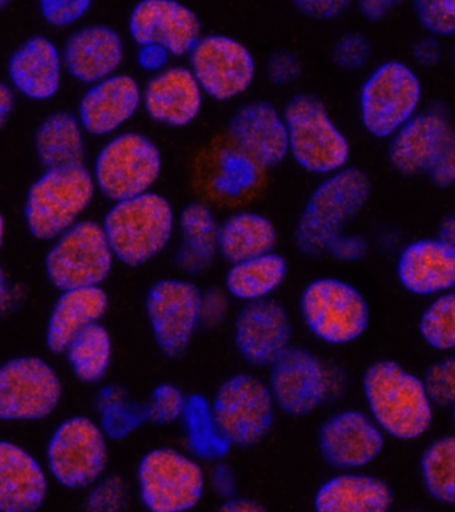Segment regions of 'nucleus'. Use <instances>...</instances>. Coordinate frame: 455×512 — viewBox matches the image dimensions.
Masks as SVG:
<instances>
[{
	"label": "nucleus",
	"instance_id": "1",
	"mask_svg": "<svg viewBox=\"0 0 455 512\" xmlns=\"http://www.w3.org/2000/svg\"><path fill=\"white\" fill-rule=\"evenodd\" d=\"M370 196L372 180L360 168L348 165L324 176L297 220L293 231L296 248L308 257L325 255L330 243L364 211Z\"/></svg>",
	"mask_w": 455,
	"mask_h": 512
},
{
	"label": "nucleus",
	"instance_id": "2",
	"mask_svg": "<svg viewBox=\"0 0 455 512\" xmlns=\"http://www.w3.org/2000/svg\"><path fill=\"white\" fill-rule=\"evenodd\" d=\"M171 201L151 191L115 201L103 217L102 227L116 261L140 268L155 260L171 244L176 232Z\"/></svg>",
	"mask_w": 455,
	"mask_h": 512
},
{
	"label": "nucleus",
	"instance_id": "3",
	"mask_svg": "<svg viewBox=\"0 0 455 512\" xmlns=\"http://www.w3.org/2000/svg\"><path fill=\"white\" fill-rule=\"evenodd\" d=\"M362 389L373 421L385 433L412 441L428 431L433 403L424 381L397 362L377 361L365 370Z\"/></svg>",
	"mask_w": 455,
	"mask_h": 512
},
{
	"label": "nucleus",
	"instance_id": "4",
	"mask_svg": "<svg viewBox=\"0 0 455 512\" xmlns=\"http://www.w3.org/2000/svg\"><path fill=\"white\" fill-rule=\"evenodd\" d=\"M390 167L406 177L426 176L437 188L455 185V127L444 107L418 112L389 139Z\"/></svg>",
	"mask_w": 455,
	"mask_h": 512
},
{
	"label": "nucleus",
	"instance_id": "5",
	"mask_svg": "<svg viewBox=\"0 0 455 512\" xmlns=\"http://www.w3.org/2000/svg\"><path fill=\"white\" fill-rule=\"evenodd\" d=\"M96 193L94 176L86 164L44 169L24 201L28 232L42 241L58 239L82 220Z\"/></svg>",
	"mask_w": 455,
	"mask_h": 512
},
{
	"label": "nucleus",
	"instance_id": "6",
	"mask_svg": "<svg viewBox=\"0 0 455 512\" xmlns=\"http://www.w3.org/2000/svg\"><path fill=\"white\" fill-rule=\"evenodd\" d=\"M288 129L289 157L316 176L348 167L352 147L334 122L324 100L312 94L292 96L283 108Z\"/></svg>",
	"mask_w": 455,
	"mask_h": 512
},
{
	"label": "nucleus",
	"instance_id": "7",
	"mask_svg": "<svg viewBox=\"0 0 455 512\" xmlns=\"http://www.w3.org/2000/svg\"><path fill=\"white\" fill-rule=\"evenodd\" d=\"M268 369L273 401L288 417H308L345 391L344 372L301 346H289Z\"/></svg>",
	"mask_w": 455,
	"mask_h": 512
},
{
	"label": "nucleus",
	"instance_id": "8",
	"mask_svg": "<svg viewBox=\"0 0 455 512\" xmlns=\"http://www.w3.org/2000/svg\"><path fill=\"white\" fill-rule=\"evenodd\" d=\"M163 153L146 133L120 131L96 153L92 176L96 191L111 203L153 191L163 173Z\"/></svg>",
	"mask_w": 455,
	"mask_h": 512
},
{
	"label": "nucleus",
	"instance_id": "9",
	"mask_svg": "<svg viewBox=\"0 0 455 512\" xmlns=\"http://www.w3.org/2000/svg\"><path fill=\"white\" fill-rule=\"evenodd\" d=\"M422 83L406 63L389 60L374 68L358 95L362 127L374 139H390L420 112Z\"/></svg>",
	"mask_w": 455,
	"mask_h": 512
},
{
	"label": "nucleus",
	"instance_id": "10",
	"mask_svg": "<svg viewBox=\"0 0 455 512\" xmlns=\"http://www.w3.org/2000/svg\"><path fill=\"white\" fill-rule=\"evenodd\" d=\"M136 485L144 509L183 512L199 506L207 487V474L191 454L173 447H156L140 459Z\"/></svg>",
	"mask_w": 455,
	"mask_h": 512
},
{
	"label": "nucleus",
	"instance_id": "11",
	"mask_svg": "<svg viewBox=\"0 0 455 512\" xmlns=\"http://www.w3.org/2000/svg\"><path fill=\"white\" fill-rule=\"evenodd\" d=\"M301 320L322 344L340 346L358 340L369 325V306L360 290L340 278L310 281L299 298Z\"/></svg>",
	"mask_w": 455,
	"mask_h": 512
},
{
	"label": "nucleus",
	"instance_id": "12",
	"mask_svg": "<svg viewBox=\"0 0 455 512\" xmlns=\"http://www.w3.org/2000/svg\"><path fill=\"white\" fill-rule=\"evenodd\" d=\"M213 415L225 439L237 449H251L271 434L276 403L267 381L255 374H232L212 398Z\"/></svg>",
	"mask_w": 455,
	"mask_h": 512
},
{
	"label": "nucleus",
	"instance_id": "13",
	"mask_svg": "<svg viewBox=\"0 0 455 512\" xmlns=\"http://www.w3.org/2000/svg\"><path fill=\"white\" fill-rule=\"evenodd\" d=\"M115 261L102 223L82 219L54 240L44 264L48 280L63 292L102 285Z\"/></svg>",
	"mask_w": 455,
	"mask_h": 512
},
{
	"label": "nucleus",
	"instance_id": "14",
	"mask_svg": "<svg viewBox=\"0 0 455 512\" xmlns=\"http://www.w3.org/2000/svg\"><path fill=\"white\" fill-rule=\"evenodd\" d=\"M48 470L60 486L84 490L106 474L108 438L94 419L75 415L60 423L47 446Z\"/></svg>",
	"mask_w": 455,
	"mask_h": 512
},
{
	"label": "nucleus",
	"instance_id": "15",
	"mask_svg": "<svg viewBox=\"0 0 455 512\" xmlns=\"http://www.w3.org/2000/svg\"><path fill=\"white\" fill-rule=\"evenodd\" d=\"M188 67L208 99L229 103L251 90L257 75L255 55L239 39L225 34L201 36Z\"/></svg>",
	"mask_w": 455,
	"mask_h": 512
},
{
	"label": "nucleus",
	"instance_id": "16",
	"mask_svg": "<svg viewBox=\"0 0 455 512\" xmlns=\"http://www.w3.org/2000/svg\"><path fill=\"white\" fill-rule=\"evenodd\" d=\"M201 290L185 278H163L148 289L146 314L163 356L177 360L188 352L200 329Z\"/></svg>",
	"mask_w": 455,
	"mask_h": 512
},
{
	"label": "nucleus",
	"instance_id": "17",
	"mask_svg": "<svg viewBox=\"0 0 455 512\" xmlns=\"http://www.w3.org/2000/svg\"><path fill=\"white\" fill-rule=\"evenodd\" d=\"M62 381L39 357H19L0 365V421H40L58 409Z\"/></svg>",
	"mask_w": 455,
	"mask_h": 512
},
{
	"label": "nucleus",
	"instance_id": "18",
	"mask_svg": "<svg viewBox=\"0 0 455 512\" xmlns=\"http://www.w3.org/2000/svg\"><path fill=\"white\" fill-rule=\"evenodd\" d=\"M293 322L273 298L245 302L233 318V345L252 368H269L291 346Z\"/></svg>",
	"mask_w": 455,
	"mask_h": 512
},
{
	"label": "nucleus",
	"instance_id": "19",
	"mask_svg": "<svg viewBox=\"0 0 455 512\" xmlns=\"http://www.w3.org/2000/svg\"><path fill=\"white\" fill-rule=\"evenodd\" d=\"M128 34L136 46H159L172 58L188 56L203 36V24L179 0H139L128 18Z\"/></svg>",
	"mask_w": 455,
	"mask_h": 512
},
{
	"label": "nucleus",
	"instance_id": "20",
	"mask_svg": "<svg viewBox=\"0 0 455 512\" xmlns=\"http://www.w3.org/2000/svg\"><path fill=\"white\" fill-rule=\"evenodd\" d=\"M228 135L237 151L260 169L279 167L289 157L283 110L268 100L241 104L229 119Z\"/></svg>",
	"mask_w": 455,
	"mask_h": 512
},
{
	"label": "nucleus",
	"instance_id": "21",
	"mask_svg": "<svg viewBox=\"0 0 455 512\" xmlns=\"http://www.w3.org/2000/svg\"><path fill=\"white\" fill-rule=\"evenodd\" d=\"M318 451L326 465L340 471L361 469L384 449L382 430L360 410H341L321 423Z\"/></svg>",
	"mask_w": 455,
	"mask_h": 512
},
{
	"label": "nucleus",
	"instance_id": "22",
	"mask_svg": "<svg viewBox=\"0 0 455 512\" xmlns=\"http://www.w3.org/2000/svg\"><path fill=\"white\" fill-rule=\"evenodd\" d=\"M143 86L127 72L91 84L79 100L78 115L87 135L111 137L142 111Z\"/></svg>",
	"mask_w": 455,
	"mask_h": 512
},
{
	"label": "nucleus",
	"instance_id": "23",
	"mask_svg": "<svg viewBox=\"0 0 455 512\" xmlns=\"http://www.w3.org/2000/svg\"><path fill=\"white\" fill-rule=\"evenodd\" d=\"M205 98L189 67L171 63L144 83L142 110L152 123L181 129L199 119Z\"/></svg>",
	"mask_w": 455,
	"mask_h": 512
},
{
	"label": "nucleus",
	"instance_id": "24",
	"mask_svg": "<svg viewBox=\"0 0 455 512\" xmlns=\"http://www.w3.org/2000/svg\"><path fill=\"white\" fill-rule=\"evenodd\" d=\"M126 55L122 34L103 23L78 28L68 36L62 48L64 71L87 87L118 74Z\"/></svg>",
	"mask_w": 455,
	"mask_h": 512
},
{
	"label": "nucleus",
	"instance_id": "25",
	"mask_svg": "<svg viewBox=\"0 0 455 512\" xmlns=\"http://www.w3.org/2000/svg\"><path fill=\"white\" fill-rule=\"evenodd\" d=\"M62 50L44 35L20 43L7 62L8 84L15 94L32 102L55 98L63 82Z\"/></svg>",
	"mask_w": 455,
	"mask_h": 512
},
{
	"label": "nucleus",
	"instance_id": "26",
	"mask_svg": "<svg viewBox=\"0 0 455 512\" xmlns=\"http://www.w3.org/2000/svg\"><path fill=\"white\" fill-rule=\"evenodd\" d=\"M47 489L46 473L34 455L16 443L0 441V511L39 510Z\"/></svg>",
	"mask_w": 455,
	"mask_h": 512
},
{
	"label": "nucleus",
	"instance_id": "27",
	"mask_svg": "<svg viewBox=\"0 0 455 512\" xmlns=\"http://www.w3.org/2000/svg\"><path fill=\"white\" fill-rule=\"evenodd\" d=\"M397 274L418 296L448 292L455 286V252L438 239L414 241L398 258Z\"/></svg>",
	"mask_w": 455,
	"mask_h": 512
},
{
	"label": "nucleus",
	"instance_id": "28",
	"mask_svg": "<svg viewBox=\"0 0 455 512\" xmlns=\"http://www.w3.org/2000/svg\"><path fill=\"white\" fill-rule=\"evenodd\" d=\"M219 227L215 212L201 201H192L176 217L179 244L173 262L188 276L207 272L219 256Z\"/></svg>",
	"mask_w": 455,
	"mask_h": 512
},
{
	"label": "nucleus",
	"instance_id": "29",
	"mask_svg": "<svg viewBox=\"0 0 455 512\" xmlns=\"http://www.w3.org/2000/svg\"><path fill=\"white\" fill-rule=\"evenodd\" d=\"M110 309V298L100 286L63 290L48 318L47 348L63 354L80 332L100 322Z\"/></svg>",
	"mask_w": 455,
	"mask_h": 512
},
{
	"label": "nucleus",
	"instance_id": "30",
	"mask_svg": "<svg viewBox=\"0 0 455 512\" xmlns=\"http://www.w3.org/2000/svg\"><path fill=\"white\" fill-rule=\"evenodd\" d=\"M392 506V490L382 479L348 471L322 483L313 497L317 512H386Z\"/></svg>",
	"mask_w": 455,
	"mask_h": 512
},
{
	"label": "nucleus",
	"instance_id": "31",
	"mask_svg": "<svg viewBox=\"0 0 455 512\" xmlns=\"http://www.w3.org/2000/svg\"><path fill=\"white\" fill-rule=\"evenodd\" d=\"M86 136L74 112H52L40 122L35 131L34 145L39 163L44 169L84 164Z\"/></svg>",
	"mask_w": 455,
	"mask_h": 512
},
{
	"label": "nucleus",
	"instance_id": "32",
	"mask_svg": "<svg viewBox=\"0 0 455 512\" xmlns=\"http://www.w3.org/2000/svg\"><path fill=\"white\" fill-rule=\"evenodd\" d=\"M279 233L263 213L240 211L220 221L219 256L229 264L265 255L276 249Z\"/></svg>",
	"mask_w": 455,
	"mask_h": 512
},
{
	"label": "nucleus",
	"instance_id": "33",
	"mask_svg": "<svg viewBox=\"0 0 455 512\" xmlns=\"http://www.w3.org/2000/svg\"><path fill=\"white\" fill-rule=\"evenodd\" d=\"M229 265L224 289L232 300L243 304L271 298L288 276L287 258L275 251Z\"/></svg>",
	"mask_w": 455,
	"mask_h": 512
},
{
	"label": "nucleus",
	"instance_id": "34",
	"mask_svg": "<svg viewBox=\"0 0 455 512\" xmlns=\"http://www.w3.org/2000/svg\"><path fill=\"white\" fill-rule=\"evenodd\" d=\"M185 445L189 454L200 462L223 461L232 450L213 415L212 403L203 394L188 395L183 417Z\"/></svg>",
	"mask_w": 455,
	"mask_h": 512
},
{
	"label": "nucleus",
	"instance_id": "35",
	"mask_svg": "<svg viewBox=\"0 0 455 512\" xmlns=\"http://www.w3.org/2000/svg\"><path fill=\"white\" fill-rule=\"evenodd\" d=\"M67 362L80 382L96 385L106 378L112 362V338L106 326L95 322L67 346Z\"/></svg>",
	"mask_w": 455,
	"mask_h": 512
},
{
	"label": "nucleus",
	"instance_id": "36",
	"mask_svg": "<svg viewBox=\"0 0 455 512\" xmlns=\"http://www.w3.org/2000/svg\"><path fill=\"white\" fill-rule=\"evenodd\" d=\"M99 425L112 441H123L147 423L144 403L136 402L119 385L103 386L95 399Z\"/></svg>",
	"mask_w": 455,
	"mask_h": 512
},
{
	"label": "nucleus",
	"instance_id": "37",
	"mask_svg": "<svg viewBox=\"0 0 455 512\" xmlns=\"http://www.w3.org/2000/svg\"><path fill=\"white\" fill-rule=\"evenodd\" d=\"M421 473L426 490L436 501L455 506V435L430 443L422 454Z\"/></svg>",
	"mask_w": 455,
	"mask_h": 512
},
{
	"label": "nucleus",
	"instance_id": "38",
	"mask_svg": "<svg viewBox=\"0 0 455 512\" xmlns=\"http://www.w3.org/2000/svg\"><path fill=\"white\" fill-rule=\"evenodd\" d=\"M420 333L434 349H455V292L442 294L428 306L421 317Z\"/></svg>",
	"mask_w": 455,
	"mask_h": 512
},
{
	"label": "nucleus",
	"instance_id": "39",
	"mask_svg": "<svg viewBox=\"0 0 455 512\" xmlns=\"http://www.w3.org/2000/svg\"><path fill=\"white\" fill-rule=\"evenodd\" d=\"M188 395L179 386L163 382L152 390L150 398L144 403L147 423L153 426H171L180 422L187 405Z\"/></svg>",
	"mask_w": 455,
	"mask_h": 512
},
{
	"label": "nucleus",
	"instance_id": "40",
	"mask_svg": "<svg viewBox=\"0 0 455 512\" xmlns=\"http://www.w3.org/2000/svg\"><path fill=\"white\" fill-rule=\"evenodd\" d=\"M131 489L128 482L118 474L103 475L88 487L84 509L92 512H118L128 509Z\"/></svg>",
	"mask_w": 455,
	"mask_h": 512
},
{
	"label": "nucleus",
	"instance_id": "41",
	"mask_svg": "<svg viewBox=\"0 0 455 512\" xmlns=\"http://www.w3.org/2000/svg\"><path fill=\"white\" fill-rule=\"evenodd\" d=\"M413 8L429 35L438 39L455 36V0H414Z\"/></svg>",
	"mask_w": 455,
	"mask_h": 512
},
{
	"label": "nucleus",
	"instance_id": "42",
	"mask_svg": "<svg viewBox=\"0 0 455 512\" xmlns=\"http://www.w3.org/2000/svg\"><path fill=\"white\" fill-rule=\"evenodd\" d=\"M372 58V44L360 32H346L332 48V62L342 71H360Z\"/></svg>",
	"mask_w": 455,
	"mask_h": 512
},
{
	"label": "nucleus",
	"instance_id": "43",
	"mask_svg": "<svg viewBox=\"0 0 455 512\" xmlns=\"http://www.w3.org/2000/svg\"><path fill=\"white\" fill-rule=\"evenodd\" d=\"M424 385L433 405H455V354L436 362L426 370Z\"/></svg>",
	"mask_w": 455,
	"mask_h": 512
},
{
	"label": "nucleus",
	"instance_id": "44",
	"mask_svg": "<svg viewBox=\"0 0 455 512\" xmlns=\"http://www.w3.org/2000/svg\"><path fill=\"white\" fill-rule=\"evenodd\" d=\"M40 15L48 26L68 28L80 22L94 0H38Z\"/></svg>",
	"mask_w": 455,
	"mask_h": 512
},
{
	"label": "nucleus",
	"instance_id": "45",
	"mask_svg": "<svg viewBox=\"0 0 455 512\" xmlns=\"http://www.w3.org/2000/svg\"><path fill=\"white\" fill-rule=\"evenodd\" d=\"M231 296L227 290L209 288L201 290L200 328L215 330L227 321L231 309Z\"/></svg>",
	"mask_w": 455,
	"mask_h": 512
},
{
	"label": "nucleus",
	"instance_id": "46",
	"mask_svg": "<svg viewBox=\"0 0 455 512\" xmlns=\"http://www.w3.org/2000/svg\"><path fill=\"white\" fill-rule=\"evenodd\" d=\"M265 71L273 86L288 87L301 78L304 67L295 52L280 50L269 56Z\"/></svg>",
	"mask_w": 455,
	"mask_h": 512
},
{
	"label": "nucleus",
	"instance_id": "47",
	"mask_svg": "<svg viewBox=\"0 0 455 512\" xmlns=\"http://www.w3.org/2000/svg\"><path fill=\"white\" fill-rule=\"evenodd\" d=\"M293 6L308 16L316 20H333L344 15L353 0H291Z\"/></svg>",
	"mask_w": 455,
	"mask_h": 512
},
{
	"label": "nucleus",
	"instance_id": "48",
	"mask_svg": "<svg viewBox=\"0 0 455 512\" xmlns=\"http://www.w3.org/2000/svg\"><path fill=\"white\" fill-rule=\"evenodd\" d=\"M368 251V241L364 237L342 233L330 243L325 255L341 262H356L368 255Z\"/></svg>",
	"mask_w": 455,
	"mask_h": 512
},
{
	"label": "nucleus",
	"instance_id": "49",
	"mask_svg": "<svg viewBox=\"0 0 455 512\" xmlns=\"http://www.w3.org/2000/svg\"><path fill=\"white\" fill-rule=\"evenodd\" d=\"M211 490L221 501L237 495V479L232 467L223 461L213 462L211 473L207 478Z\"/></svg>",
	"mask_w": 455,
	"mask_h": 512
},
{
	"label": "nucleus",
	"instance_id": "50",
	"mask_svg": "<svg viewBox=\"0 0 455 512\" xmlns=\"http://www.w3.org/2000/svg\"><path fill=\"white\" fill-rule=\"evenodd\" d=\"M412 56L417 66L433 68L440 64L442 59V47L436 36L428 35L417 40L412 47Z\"/></svg>",
	"mask_w": 455,
	"mask_h": 512
},
{
	"label": "nucleus",
	"instance_id": "51",
	"mask_svg": "<svg viewBox=\"0 0 455 512\" xmlns=\"http://www.w3.org/2000/svg\"><path fill=\"white\" fill-rule=\"evenodd\" d=\"M171 59H173L172 56L159 46H140L138 54H136V62H138L140 70L146 71L150 75L169 66Z\"/></svg>",
	"mask_w": 455,
	"mask_h": 512
},
{
	"label": "nucleus",
	"instance_id": "52",
	"mask_svg": "<svg viewBox=\"0 0 455 512\" xmlns=\"http://www.w3.org/2000/svg\"><path fill=\"white\" fill-rule=\"evenodd\" d=\"M404 2L405 0H358V8L365 19L376 23Z\"/></svg>",
	"mask_w": 455,
	"mask_h": 512
},
{
	"label": "nucleus",
	"instance_id": "53",
	"mask_svg": "<svg viewBox=\"0 0 455 512\" xmlns=\"http://www.w3.org/2000/svg\"><path fill=\"white\" fill-rule=\"evenodd\" d=\"M217 510L221 512H263L265 506L256 499H249L235 495L233 498L221 501Z\"/></svg>",
	"mask_w": 455,
	"mask_h": 512
},
{
	"label": "nucleus",
	"instance_id": "54",
	"mask_svg": "<svg viewBox=\"0 0 455 512\" xmlns=\"http://www.w3.org/2000/svg\"><path fill=\"white\" fill-rule=\"evenodd\" d=\"M15 110V91L10 84L0 82V131L10 120L12 112Z\"/></svg>",
	"mask_w": 455,
	"mask_h": 512
},
{
	"label": "nucleus",
	"instance_id": "55",
	"mask_svg": "<svg viewBox=\"0 0 455 512\" xmlns=\"http://www.w3.org/2000/svg\"><path fill=\"white\" fill-rule=\"evenodd\" d=\"M438 240L448 245L455 252V212L449 213L442 219L440 228H438Z\"/></svg>",
	"mask_w": 455,
	"mask_h": 512
},
{
	"label": "nucleus",
	"instance_id": "56",
	"mask_svg": "<svg viewBox=\"0 0 455 512\" xmlns=\"http://www.w3.org/2000/svg\"><path fill=\"white\" fill-rule=\"evenodd\" d=\"M12 301H14V297H12L10 282H8L6 272L0 266V313L7 310Z\"/></svg>",
	"mask_w": 455,
	"mask_h": 512
},
{
	"label": "nucleus",
	"instance_id": "57",
	"mask_svg": "<svg viewBox=\"0 0 455 512\" xmlns=\"http://www.w3.org/2000/svg\"><path fill=\"white\" fill-rule=\"evenodd\" d=\"M4 236H6V221H4L2 212H0V248H2Z\"/></svg>",
	"mask_w": 455,
	"mask_h": 512
},
{
	"label": "nucleus",
	"instance_id": "58",
	"mask_svg": "<svg viewBox=\"0 0 455 512\" xmlns=\"http://www.w3.org/2000/svg\"><path fill=\"white\" fill-rule=\"evenodd\" d=\"M12 3H14V0H0V12L6 10L7 7H10Z\"/></svg>",
	"mask_w": 455,
	"mask_h": 512
},
{
	"label": "nucleus",
	"instance_id": "59",
	"mask_svg": "<svg viewBox=\"0 0 455 512\" xmlns=\"http://www.w3.org/2000/svg\"><path fill=\"white\" fill-rule=\"evenodd\" d=\"M450 59H452L453 66L455 67V47L453 48L452 55H450Z\"/></svg>",
	"mask_w": 455,
	"mask_h": 512
},
{
	"label": "nucleus",
	"instance_id": "60",
	"mask_svg": "<svg viewBox=\"0 0 455 512\" xmlns=\"http://www.w3.org/2000/svg\"><path fill=\"white\" fill-rule=\"evenodd\" d=\"M453 419H454V423H455V405L453 406Z\"/></svg>",
	"mask_w": 455,
	"mask_h": 512
}]
</instances>
